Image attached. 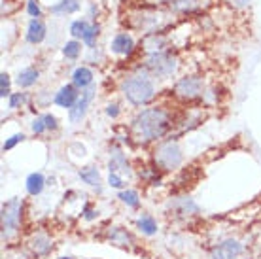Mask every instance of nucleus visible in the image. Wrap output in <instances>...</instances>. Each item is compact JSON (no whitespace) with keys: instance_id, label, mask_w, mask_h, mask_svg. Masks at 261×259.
Masks as SVG:
<instances>
[{"instance_id":"c85d7f7f","label":"nucleus","mask_w":261,"mask_h":259,"mask_svg":"<svg viewBox=\"0 0 261 259\" xmlns=\"http://www.w3.org/2000/svg\"><path fill=\"white\" fill-rule=\"evenodd\" d=\"M110 186L112 188H123V180L119 178L118 172H110Z\"/></svg>"},{"instance_id":"7c9ffc66","label":"nucleus","mask_w":261,"mask_h":259,"mask_svg":"<svg viewBox=\"0 0 261 259\" xmlns=\"http://www.w3.org/2000/svg\"><path fill=\"white\" fill-rule=\"evenodd\" d=\"M29 13H31L33 17H38V15H40V8H38V4H36L34 0H29Z\"/></svg>"},{"instance_id":"b1692460","label":"nucleus","mask_w":261,"mask_h":259,"mask_svg":"<svg viewBox=\"0 0 261 259\" xmlns=\"http://www.w3.org/2000/svg\"><path fill=\"white\" fill-rule=\"evenodd\" d=\"M0 97H10V76L6 72L0 76Z\"/></svg>"},{"instance_id":"f8f14e48","label":"nucleus","mask_w":261,"mask_h":259,"mask_svg":"<svg viewBox=\"0 0 261 259\" xmlns=\"http://www.w3.org/2000/svg\"><path fill=\"white\" fill-rule=\"evenodd\" d=\"M72 80H74V85H78V87H87V85L93 82V72L89 70L87 66H80V68L74 70Z\"/></svg>"},{"instance_id":"aec40b11","label":"nucleus","mask_w":261,"mask_h":259,"mask_svg":"<svg viewBox=\"0 0 261 259\" xmlns=\"http://www.w3.org/2000/svg\"><path fill=\"white\" fill-rule=\"evenodd\" d=\"M119 199L125 202V204H129V206L137 208L140 204V199H138V193L137 191H133V189H127V191H121L119 193Z\"/></svg>"},{"instance_id":"7ed1b4c3","label":"nucleus","mask_w":261,"mask_h":259,"mask_svg":"<svg viewBox=\"0 0 261 259\" xmlns=\"http://www.w3.org/2000/svg\"><path fill=\"white\" fill-rule=\"evenodd\" d=\"M153 159H155V165L161 170H172L180 167V163H182V149L176 142L169 140V142H163L155 149Z\"/></svg>"},{"instance_id":"9b49d317","label":"nucleus","mask_w":261,"mask_h":259,"mask_svg":"<svg viewBox=\"0 0 261 259\" xmlns=\"http://www.w3.org/2000/svg\"><path fill=\"white\" fill-rule=\"evenodd\" d=\"M133 38H130L129 34H118L114 42H112V49L119 55H129L133 51Z\"/></svg>"},{"instance_id":"a878e982","label":"nucleus","mask_w":261,"mask_h":259,"mask_svg":"<svg viewBox=\"0 0 261 259\" xmlns=\"http://www.w3.org/2000/svg\"><path fill=\"white\" fill-rule=\"evenodd\" d=\"M27 100V97L23 93H17V95H12L10 97V108H17L19 104H23Z\"/></svg>"},{"instance_id":"6e6552de","label":"nucleus","mask_w":261,"mask_h":259,"mask_svg":"<svg viewBox=\"0 0 261 259\" xmlns=\"http://www.w3.org/2000/svg\"><path fill=\"white\" fill-rule=\"evenodd\" d=\"M91 98H93V91L91 89L82 93V97L78 98V102L70 108V121H72V123L80 121V119L85 116V110H87V106H89V102H91Z\"/></svg>"},{"instance_id":"2eb2a0df","label":"nucleus","mask_w":261,"mask_h":259,"mask_svg":"<svg viewBox=\"0 0 261 259\" xmlns=\"http://www.w3.org/2000/svg\"><path fill=\"white\" fill-rule=\"evenodd\" d=\"M36 80H38V70H34V68H27L19 74V78H17V84L21 87H31L33 84H36Z\"/></svg>"},{"instance_id":"1a4fd4ad","label":"nucleus","mask_w":261,"mask_h":259,"mask_svg":"<svg viewBox=\"0 0 261 259\" xmlns=\"http://www.w3.org/2000/svg\"><path fill=\"white\" fill-rule=\"evenodd\" d=\"M76 102H78V93L74 89V85H65L55 97V104H59L63 108H72Z\"/></svg>"},{"instance_id":"6ab92c4d","label":"nucleus","mask_w":261,"mask_h":259,"mask_svg":"<svg viewBox=\"0 0 261 259\" xmlns=\"http://www.w3.org/2000/svg\"><path fill=\"white\" fill-rule=\"evenodd\" d=\"M170 6L180 12H188V10H195L201 6V0H172Z\"/></svg>"},{"instance_id":"f3484780","label":"nucleus","mask_w":261,"mask_h":259,"mask_svg":"<svg viewBox=\"0 0 261 259\" xmlns=\"http://www.w3.org/2000/svg\"><path fill=\"white\" fill-rule=\"evenodd\" d=\"M138 229H140L144 235H155L157 233V223L151 216H142V218L138 220Z\"/></svg>"},{"instance_id":"4468645a","label":"nucleus","mask_w":261,"mask_h":259,"mask_svg":"<svg viewBox=\"0 0 261 259\" xmlns=\"http://www.w3.org/2000/svg\"><path fill=\"white\" fill-rule=\"evenodd\" d=\"M31 248L34 250L36 255H46V253L51 250V242H49V239H47L46 235H38V237H34L33 239Z\"/></svg>"},{"instance_id":"0eeeda50","label":"nucleus","mask_w":261,"mask_h":259,"mask_svg":"<svg viewBox=\"0 0 261 259\" xmlns=\"http://www.w3.org/2000/svg\"><path fill=\"white\" fill-rule=\"evenodd\" d=\"M242 246L239 240H225L212 250V259H237L241 255Z\"/></svg>"},{"instance_id":"f257e3e1","label":"nucleus","mask_w":261,"mask_h":259,"mask_svg":"<svg viewBox=\"0 0 261 259\" xmlns=\"http://www.w3.org/2000/svg\"><path fill=\"white\" fill-rule=\"evenodd\" d=\"M170 127L169 114L159 108H150L144 110L137 116V119L133 121V133L138 142H151L165 136V133Z\"/></svg>"},{"instance_id":"39448f33","label":"nucleus","mask_w":261,"mask_h":259,"mask_svg":"<svg viewBox=\"0 0 261 259\" xmlns=\"http://www.w3.org/2000/svg\"><path fill=\"white\" fill-rule=\"evenodd\" d=\"M146 66L150 68L155 76H161V78H167L172 72L176 70V61L170 57L169 53L165 51H153L146 61Z\"/></svg>"},{"instance_id":"393cba45","label":"nucleus","mask_w":261,"mask_h":259,"mask_svg":"<svg viewBox=\"0 0 261 259\" xmlns=\"http://www.w3.org/2000/svg\"><path fill=\"white\" fill-rule=\"evenodd\" d=\"M98 36V27L97 25H93L89 31H87V34H85V38L84 42L85 44H89V45H95V38Z\"/></svg>"},{"instance_id":"bb28decb","label":"nucleus","mask_w":261,"mask_h":259,"mask_svg":"<svg viewBox=\"0 0 261 259\" xmlns=\"http://www.w3.org/2000/svg\"><path fill=\"white\" fill-rule=\"evenodd\" d=\"M23 138H25V136H23V135H13L12 138L8 140V142H4V146H2V149H4V151H8V149H12L13 146H15V144H17V142H21Z\"/></svg>"},{"instance_id":"473e14b6","label":"nucleus","mask_w":261,"mask_h":259,"mask_svg":"<svg viewBox=\"0 0 261 259\" xmlns=\"http://www.w3.org/2000/svg\"><path fill=\"white\" fill-rule=\"evenodd\" d=\"M151 2H165V0H151Z\"/></svg>"},{"instance_id":"ddd939ff","label":"nucleus","mask_w":261,"mask_h":259,"mask_svg":"<svg viewBox=\"0 0 261 259\" xmlns=\"http://www.w3.org/2000/svg\"><path fill=\"white\" fill-rule=\"evenodd\" d=\"M42 189H44V176L40 172H33L27 178V191H29V195L36 197V195L42 193Z\"/></svg>"},{"instance_id":"412c9836","label":"nucleus","mask_w":261,"mask_h":259,"mask_svg":"<svg viewBox=\"0 0 261 259\" xmlns=\"http://www.w3.org/2000/svg\"><path fill=\"white\" fill-rule=\"evenodd\" d=\"M91 27L87 25L85 21H74L70 27V33L76 36V38H85V34H87V31H89Z\"/></svg>"},{"instance_id":"2f4dec72","label":"nucleus","mask_w":261,"mask_h":259,"mask_svg":"<svg viewBox=\"0 0 261 259\" xmlns=\"http://www.w3.org/2000/svg\"><path fill=\"white\" fill-rule=\"evenodd\" d=\"M108 116H112V117L118 116V106H116V104H114V106H108Z\"/></svg>"},{"instance_id":"72a5a7b5","label":"nucleus","mask_w":261,"mask_h":259,"mask_svg":"<svg viewBox=\"0 0 261 259\" xmlns=\"http://www.w3.org/2000/svg\"><path fill=\"white\" fill-rule=\"evenodd\" d=\"M59 259H72V257H59Z\"/></svg>"},{"instance_id":"9d476101","label":"nucleus","mask_w":261,"mask_h":259,"mask_svg":"<svg viewBox=\"0 0 261 259\" xmlns=\"http://www.w3.org/2000/svg\"><path fill=\"white\" fill-rule=\"evenodd\" d=\"M46 38V27L40 19H33L29 25V33H27V40L31 44H40L42 40Z\"/></svg>"},{"instance_id":"c756f323","label":"nucleus","mask_w":261,"mask_h":259,"mask_svg":"<svg viewBox=\"0 0 261 259\" xmlns=\"http://www.w3.org/2000/svg\"><path fill=\"white\" fill-rule=\"evenodd\" d=\"M44 121H46L47 129H57V119H55L51 114H46V116H44Z\"/></svg>"},{"instance_id":"423d86ee","label":"nucleus","mask_w":261,"mask_h":259,"mask_svg":"<svg viewBox=\"0 0 261 259\" xmlns=\"http://www.w3.org/2000/svg\"><path fill=\"white\" fill-rule=\"evenodd\" d=\"M174 93H176L178 97L186 98V100H193V98H197L202 93V82L199 78H195V76L182 78L176 84V87H174Z\"/></svg>"},{"instance_id":"a211bd4d","label":"nucleus","mask_w":261,"mask_h":259,"mask_svg":"<svg viewBox=\"0 0 261 259\" xmlns=\"http://www.w3.org/2000/svg\"><path fill=\"white\" fill-rule=\"evenodd\" d=\"M78 8H80L78 0H63L61 4L51 8V12L53 13H72V12H76Z\"/></svg>"},{"instance_id":"dca6fc26","label":"nucleus","mask_w":261,"mask_h":259,"mask_svg":"<svg viewBox=\"0 0 261 259\" xmlns=\"http://www.w3.org/2000/svg\"><path fill=\"white\" fill-rule=\"evenodd\" d=\"M80 178L89 184V186H98L100 184V176H98V170L93 169V167H87V169L80 170Z\"/></svg>"},{"instance_id":"20e7f679","label":"nucleus","mask_w":261,"mask_h":259,"mask_svg":"<svg viewBox=\"0 0 261 259\" xmlns=\"http://www.w3.org/2000/svg\"><path fill=\"white\" fill-rule=\"evenodd\" d=\"M21 210H23V202L19 199H12L2 204V237L4 239L19 229Z\"/></svg>"},{"instance_id":"4be33fe9","label":"nucleus","mask_w":261,"mask_h":259,"mask_svg":"<svg viewBox=\"0 0 261 259\" xmlns=\"http://www.w3.org/2000/svg\"><path fill=\"white\" fill-rule=\"evenodd\" d=\"M80 47H82V45L72 40V42H68V44L65 45L63 53H65V57H68V59H76L80 55Z\"/></svg>"},{"instance_id":"cd10ccee","label":"nucleus","mask_w":261,"mask_h":259,"mask_svg":"<svg viewBox=\"0 0 261 259\" xmlns=\"http://www.w3.org/2000/svg\"><path fill=\"white\" fill-rule=\"evenodd\" d=\"M47 127H46V121H44V117H40V119H36L33 123V131L36 133V135H40V133H44Z\"/></svg>"},{"instance_id":"5701e85b","label":"nucleus","mask_w":261,"mask_h":259,"mask_svg":"<svg viewBox=\"0 0 261 259\" xmlns=\"http://www.w3.org/2000/svg\"><path fill=\"white\" fill-rule=\"evenodd\" d=\"M110 237H112V240H116L118 244H125L127 240H130V237L125 231H121L119 227H114V231H110Z\"/></svg>"},{"instance_id":"f03ea898","label":"nucleus","mask_w":261,"mask_h":259,"mask_svg":"<svg viewBox=\"0 0 261 259\" xmlns=\"http://www.w3.org/2000/svg\"><path fill=\"white\" fill-rule=\"evenodd\" d=\"M123 93L133 104H146L153 97L155 87L146 74H135L123 82Z\"/></svg>"}]
</instances>
